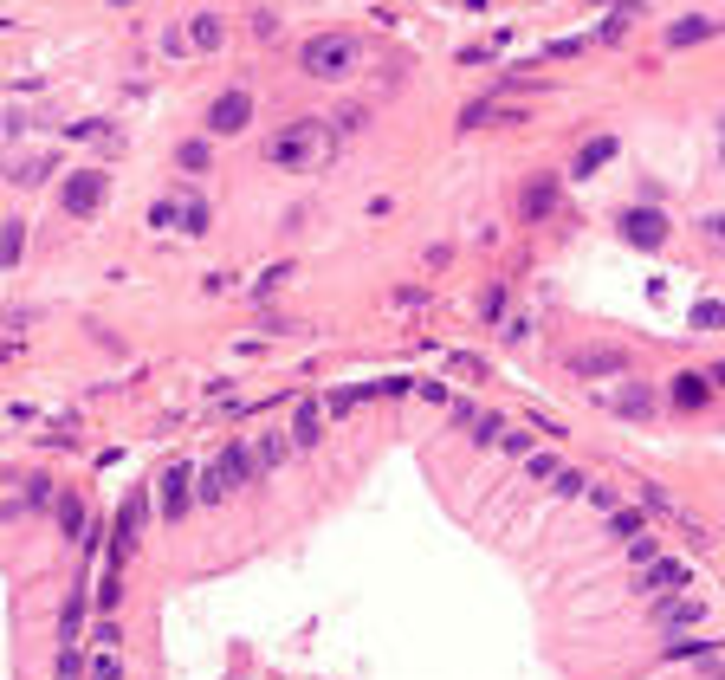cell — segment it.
<instances>
[{
    "instance_id": "cell-1",
    "label": "cell",
    "mask_w": 725,
    "mask_h": 680,
    "mask_svg": "<svg viewBox=\"0 0 725 680\" xmlns=\"http://www.w3.org/2000/svg\"><path fill=\"white\" fill-rule=\"evenodd\" d=\"M331 149H337V136H331V124H318V117H298V124H285L279 136H266V162L272 169H298V175L331 162Z\"/></svg>"
},
{
    "instance_id": "cell-2",
    "label": "cell",
    "mask_w": 725,
    "mask_h": 680,
    "mask_svg": "<svg viewBox=\"0 0 725 680\" xmlns=\"http://www.w3.org/2000/svg\"><path fill=\"white\" fill-rule=\"evenodd\" d=\"M298 65H305V78H318V85H337V78H350L363 65V33H311L305 52H298Z\"/></svg>"
},
{
    "instance_id": "cell-3",
    "label": "cell",
    "mask_w": 725,
    "mask_h": 680,
    "mask_svg": "<svg viewBox=\"0 0 725 680\" xmlns=\"http://www.w3.org/2000/svg\"><path fill=\"white\" fill-rule=\"evenodd\" d=\"M615 234H622L628 247L654 253V247H667V240H674V227H667L661 208H622V214H615Z\"/></svg>"
},
{
    "instance_id": "cell-4",
    "label": "cell",
    "mask_w": 725,
    "mask_h": 680,
    "mask_svg": "<svg viewBox=\"0 0 725 680\" xmlns=\"http://www.w3.org/2000/svg\"><path fill=\"white\" fill-rule=\"evenodd\" d=\"M104 195H111V182H104L98 169H78V175H65V188H59V208L72 214V221H91V214L104 208Z\"/></svg>"
},
{
    "instance_id": "cell-5",
    "label": "cell",
    "mask_w": 725,
    "mask_h": 680,
    "mask_svg": "<svg viewBox=\"0 0 725 680\" xmlns=\"http://www.w3.org/2000/svg\"><path fill=\"white\" fill-rule=\"evenodd\" d=\"M246 124H253V91H246V85H227L221 98L208 104V136H240Z\"/></svg>"
},
{
    "instance_id": "cell-6",
    "label": "cell",
    "mask_w": 725,
    "mask_h": 680,
    "mask_svg": "<svg viewBox=\"0 0 725 680\" xmlns=\"http://www.w3.org/2000/svg\"><path fill=\"white\" fill-rule=\"evenodd\" d=\"M195 480H201V473L188 467V460H175V467L162 473V519H188V506H195Z\"/></svg>"
},
{
    "instance_id": "cell-7",
    "label": "cell",
    "mask_w": 725,
    "mask_h": 680,
    "mask_svg": "<svg viewBox=\"0 0 725 680\" xmlns=\"http://www.w3.org/2000/svg\"><path fill=\"white\" fill-rule=\"evenodd\" d=\"M635 590L641 596H680L687 590V564L680 557H654L648 570H635Z\"/></svg>"
},
{
    "instance_id": "cell-8",
    "label": "cell",
    "mask_w": 725,
    "mask_h": 680,
    "mask_svg": "<svg viewBox=\"0 0 725 680\" xmlns=\"http://www.w3.org/2000/svg\"><path fill=\"white\" fill-rule=\"evenodd\" d=\"M143 519H149V493H130L123 499V519H117V538H111V570L130 564V544L143 532Z\"/></svg>"
},
{
    "instance_id": "cell-9",
    "label": "cell",
    "mask_w": 725,
    "mask_h": 680,
    "mask_svg": "<svg viewBox=\"0 0 725 680\" xmlns=\"http://www.w3.org/2000/svg\"><path fill=\"white\" fill-rule=\"evenodd\" d=\"M214 473H221V486H227V493H234V486H246V480H259L253 441H227V447H221V460H214Z\"/></svg>"
},
{
    "instance_id": "cell-10",
    "label": "cell",
    "mask_w": 725,
    "mask_h": 680,
    "mask_svg": "<svg viewBox=\"0 0 725 680\" xmlns=\"http://www.w3.org/2000/svg\"><path fill=\"white\" fill-rule=\"evenodd\" d=\"M557 195H564V182H557V175H531L525 195H518V214H525V221H544V214L557 208Z\"/></svg>"
},
{
    "instance_id": "cell-11",
    "label": "cell",
    "mask_w": 725,
    "mask_h": 680,
    "mask_svg": "<svg viewBox=\"0 0 725 680\" xmlns=\"http://www.w3.org/2000/svg\"><path fill=\"white\" fill-rule=\"evenodd\" d=\"M615 149H622V136H609V130H603V136H590V143L577 149V162H570V182H590V175L603 169V162L615 156Z\"/></svg>"
},
{
    "instance_id": "cell-12",
    "label": "cell",
    "mask_w": 725,
    "mask_h": 680,
    "mask_svg": "<svg viewBox=\"0 0 725 680\" xmlns=\"http://www.w3.org/2000/svg\"><path fill=\"white\" fill-rule=\"evenodd\" d=\"M719 33V20H706V13H687V20L667 26V52H687V46H706V39Z\"/></svg>"
},
{
    "instance_id": "cell-13",
    "label": "cell",
    "mask_w": 725,
    "mask_h": 680,
    "mask_svg": "<svg viewBox=\"0 0 725 680\" xmlns=\"http://www.w3.org/2000/svg\"><path fill=\"white\" fill-rule=\"evenodd\" d=\"M667 396H674V408H687V415H693V408H706V402H713V376H700V370H680Z\"/></svg>"
},
{
    "instance_id": "cell-14",
    "label": "cell",
    "mask_w": 725,
    "mask_h": 680,
    "mask_svg": "<svg viewBox=\"0 0 725 680\" xmlns=\"http://www.w3.org/2000/svg\"><path fill=\"white\" fill-rule=\"evenodd\" d=\"M505 124H518V111H512V104H492V98H480V104L460 111V130H505Z\"/></svg>"
},
{
    "instance_id": "cell-15",
    "label": "cell",
    "mask_w": 725,
    "mask_h": 680,
    "mask_svg": "<svg viewBox=\"0 0 725 680\" xmlns=\"http://www.w3.org/2000/svg\"><path fill=\"white\" fill-rule=\"evenodd\" d=\"M609 408L628 415V421H648L654 415V389L648 383H622V389H609Z\"/></svg>"
},
{
    "instance_id": "cell-16",
    "label": "cell",
    "mask_w": 725,
    "mask_h": 680,
    "mask_svg": "<svg viewBox=\"0 0 725 680\" xmlns=\"http://www.w3.org/2000/svg\"><path fill=\"white\" fill-rule=\"evenodd\" d=\"M318 434H324V408H318V402H298V415H292V441H298V447H318Z\"/></svg>"
},
{
    "instance_id": "cell-17",
    "label": "cell",
    "mask_w": 725,
    "mask_h": 680,
    "mask_svg": "<svg viewBox=\"0 0 725 680\" xmlns=\"http://www.w3.org/2000/svg\"><path fill=\"white\" fill-rule=\"evenodd\" d=\"M292 434H259V441H253V460H259V473H272V467H279V460L285 454H292Z\"/></svg>"
},
{
    "instance_id": "cell-18",
    "label": "cell",
    "mask_w": 725,
    "mask_h": 680,
    "mask_svg": "<svg viewBox=\"0 0 725 680\" xmlns=\"http://www.w3.org/2000/svg\"><path fill=\"white\" fill-rule=\"evenodd\" d=\"M570 370L577 376H609V370H622V350H577Z\"/></svg>"
},
{
    "instance_id": "cell-19",
    "label": "cell",
    "mask_w": 725,
    "mask_h": 680,
    "mask_svg": "<svg viewBox=\"0 0 725 680\" xmlns=\"http://www.w3.org/2000/svg\"><path fill=\"white\" fill-rule=\"evenodd\" d=\"M700 616H706V603H693V596H667V603H661V622H667V629H693Z\"/></svg>"
},
{
    "instance_id": "cell-20",
    "label": "cell",
    "mask_w": 725,
    "mask_h": 680,
    "mask_svg": "<svg viewBox=\"0 0 725 680\" xmlns=\"http://www.w3.org/2000/svg\"><path fill=\"white\" fill-rule=\"evenodd\" d=\"M188 33H195L201 52H214V46L227 39V26H221V13H195V26H188Z\"/></svg>"
},
{
    "instance_id": "cell-21",
    "label": "cell",
    "mask_w": 725,
    "mask_h": 680,
    "mask_svg": "<svg viewBox=\"0 0 725 680\" xmlns=\"http://www.w3.org/2000/svg\"><path fill=\"white\" fill-rule=\"evenodd\" d=\"M0 234H7L0 260H7V266H20V253H26V221H20V214H7V227H0Z\"/></svg>"
},
{
    "instance_id": "cell-22",
    "label": "cell",
    "mask_w": 725,
    "mask_h": 680,
    "mask_svg": "<svg viewBox=\"0 0 725 680\" xmlns=\"http://www.w3.org/2000/svg\"><path fill=\"white\" fill-rule=\"evenodd\" d=\"M59 525H65V538H85V506H78V493H59Z\"/></svg>"
},
{
    "instance_id": "cell-23",
    "label": "cell",
    "mask_w": 725,
    "mask_h": 680,
    "mask_svg": "<svg viewBox=\"0 0 725 680\" xmlns=\"http://www.w3.org/2000/svg\"><path fill=\"white\" fill-rule=\"evenodd\" d=\"M609 532H615V538H628V544H635V538H641V512H628V506H615V512H609Z\"/></svg>"
},
{
    "instance_id": "cell-24",
    "label": "cell",
    "mask_w": 725,
    "mask_h": 680,
    "mask_svg": "<svg viewBox=\"0 0 725 680\" xmlns=\"http://www.w3.org/2000/svg\"><path fill=\"white\" fill-rule=\"evenodd\" d=\"M7 175H13L20 188H33V182H46V175H52V156H46V162H13Z\"/></svg>"
},
{
    "instance_id": "cell-25",
    "label": "cell",
    "mask_w": 725,
    "mask_h": 680,
    "mask_svg": "<svg viewBox=\"0 0 725 680\" xmlns=\"http://www.w3.org/2000/svg\"><path fill=\"white\" fill-rule=\"evenodd\" d=\"M693 324H700V331H719V324H725V305H719V298H700V305H693Z\"/></svg>"
},
{
    "instance_id": "cell-26",
    "label": "cell",
    "mask_w": 725,
    "mask_h": 680,
    "mask_svg": "<svg viewBox=\"0 0 725 680\" xmlns=\"http://www.w3.org/2000/svg\"><path fill=\"white\" fill-rule=\"evenodd\" d=\"M208 221H214L208 201H188V208H182V234H208Z\"/></svg>"
},
{
    "instance_id": "cell-27",
    "label": "cell",
    "mask_w": 725,
    "mask_h": 680,
    "mask_svg": "<svg viewBox=\"0 0 725 680\" xmlns=\"http://www.w3.org/2000/svg\"><path fill=\"white\" fill-rule=\"evenodd\" d=\"M551 486H557V499H577V493H590V480H583L577 467H564V473H557Z\"/></svg>"
},
{
    "instance_id": "cell-28",
    "label": "cell",
    "mask_w": 725,
    "mask_h": 680,
    "mask_svg": "<svg viewBox=\"0 0 725 680\" xmlns=\"http://www.w3.org/2000/svg\"><path fill=\"white\" fill-rule=\"evenodd\" d=\"M654 557H661V544H654V538H635V544H628V564H635V570H648Z\"/></svg>"
},
{
    "instance_id": "cell-29",
    "label": "cell",
    "mask_w": 725,
    "mask_h": 680,
    "mask_svg": "<svg viewBox=\"0 0 725 680\" xmlns=\"http://www.w3.org/2000/svg\"><path fill=\"white\" fill-rule=\"evenodd\" d=\"M473 441H480V447H492V441H505L499 415H480V421H473Z\"/></svg>"
},
{
    "instance_id": "cell-30",
    "label": "cell",
    "mask_w": 725,
    "mask_h": 680,
    "mask_svg": "<svg viewBox=\"0 0 725 680\" xmlns=\"http://www.w3.org/2000/svg\"><path fill=\"white\" fill-rule=\"evenodd\" d=\"M292 279V266H272V272H259V285H253V298H272V285H285Z\"/></svg>"
},
{
    "instance_id": "cell-31",
    "label": "cell",
    "mask_w": 725,
    "mask_h": 680,
    "mask_svg": "<svg viewBox=\"0 0 725 680\" xmlns=\"http://www.w3.org/2000/svg\"><path fill=\"white\" fill-rule=\"evenodd\" d=\"M667 655H674V661H706V655H719V648H706V642H674Z\"/></svg>"
},
{
    "instance_id": "cell-32",
    "label": "cell",
    "mask_w": 725,
    "mask_h": 680,
    "mask_svg": "<svg viewBox=\"0 0 725 680\" xmlns=\"http://www.w3.org/2000/svg\"><path fill=\"white\" fill-rule=\"evenodd\" d=\"M357 402H363V389H331V402H324V408H331V415H350Z\"/></svg>"
},
{
    "instance_id": "cell-33",
    "label": "cell",
    "mask_w": 725,
    "mask_h": 680,
    "mask_svg": "<svg viewBox=\"0 0 725 680\" xmlns=\"http://www.w3.org/2000/svg\"><path fill=\"white\" fill-rule=\"evenodd\" d=\"M175 162H182V169H208V143H182V156H175Z\"/></svg>"
},
{
    "instance_id": "cell-34",
    "label": "cell",
    "mask_w": 725,
    "mask_h": 680,
    "mask_svg": "<svg viewBox=\"0 0 725 680\" xmlns=\"http://www.w3.org/2000/svg\"><path fill=\"white\" fill-rule=\"evenodd\" d=\"M182 221V208H175V201H156V208H149V227H175Z\"/></svg>"
},
{
    "instance_id": "cell-35",
    "label": "cell",
    "mask_w": 725,
    "mask_h": 680,
    "mask_svg": "<svg viewBox=\"0 0 725 680\" xmlns=\"http://www.w3.org/2000/svg\"><path fill=\"white\" fill-rule=\"evenodd\" d=\"M480 311H486V318H505V285H486V298H480Z\"/></svg>"
},
{
    "instance_id": "cell-36",
    "label": "cell",
    "mask_w": 725,
    "mask_h": 680,
    "mask_svg": "<svg viewBox=\"0 0 725 680\" xmlns=\"http://www.w3.org/2000/svg\"><path fill=\"white\" fill-rule=\"evenodd\" d=\"M557 473H564V467H557L551 454H531V480H557Z\"/></svg>"
},
{
    "instance_id": "cell-37",
    "label": "cell",
    "mask_w": 725,
    "mask_h": 680,
    "mask_svg": "<svg viewBox=\"0 0 725 680\" xmlns=\"http://www.w3.org/2000/svg\"><path fill=\"white\" fill-rule=\"evenodd\" d=\"M499 447H505V454H512V460H518V454H525V460H531V434H505V441H499Z\"/></svg>"
},
{
    "instance_id": "cell-38",
    "label": "cell",
    "mask_w": 725,
    "mask_h": 680,
    "mask_svg": "<svg viewBox=\"0 0 725 680\" xmlns=\"http://www.w3.org/2000/svg\"><path fill=\"white\" fill-rule=\"evenodd\" d=\"M98 609H104V616H111V609H117V570H111V577H104V590H98Z\"/></svg>"
},
{
    "instance_id": "cell-39",
    "label": "cell",
    "mask_w": 725,
    "mask_h": 680,
    "mask_svg": "<svg viewBox=\"0 0 725 680\" xmlns=\"http://www.w3.org/2000/svg\"><path fill=\"white\" fill-rule=\"evenodd\" d=\"M706 234H713V240H725V214H713V221H706Z\"/></svg>"
},
{
    "instance_id": "cell-40",
    "label": "cell",
    "mask_w": 725,
    "mask_h": 680,
    "mask_svg": "<svg viewBox=\"0 0 725 680\" xmlns=\"http://www.w3.org/2000/svg\"><path fill=\"white\" fill-rule=\"evenodd\" d=\"M719 130H725V117H719Z\"/></svg>"
}]
</instances>
